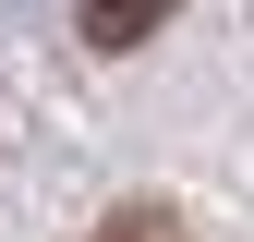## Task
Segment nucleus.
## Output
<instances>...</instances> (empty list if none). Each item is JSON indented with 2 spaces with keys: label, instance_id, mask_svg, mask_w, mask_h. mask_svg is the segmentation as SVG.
Listing matches in <instances>:
<instances>
[{
  "label": "nucleus",
  "instance_id": "nucleus-1",
  "mask_svg": "<svg viewBox=\"0 0 254 242\" xmlns=\"http://www.w3.org/2000/svg\"><path fill=\"white\" fill-rule=\"evenodd\" d=\"M170 24V0H85V49H145Z\"/></svg>",
  "mask_w": 254,
  "mask_h": 242
},
{
  "label": "nucleus",
  "instance_id": "nucleus-2",
  "mask_svg": "<svg viewBox=\"0 0 254 242\" xmlns=\"http://www.w3.org/2000/svg\"><path fill=\"white\" fill-rule=\"evenodd\" d=\"M97 242H182V218H170V206H121Z\"/></svg>",
  "mask_w": 254,
  "mask_h": 242
}]
</instances>
